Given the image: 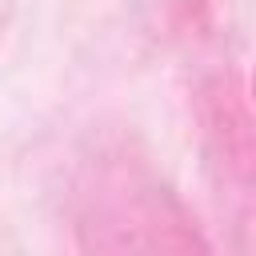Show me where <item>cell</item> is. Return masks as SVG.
Returning a JSON list of instances; mask_svg holds the SVG:
<instances>
[{
	"label": "cell",
	"mask_w": 256,
	"mask_h": 256,
	"mask_svg": "<svg viewBox=\"0 0 256 256\" xmlns=\"http://www.w3.org/2000/svg\"><path fill=\"white\" fill-rule=\"evenodd\" d=\"M76 244L84 256H212L192 212L140 164H100L76 204Z\"/></svg>",
	"instance_id": "cell-1"
}]
</instances>
